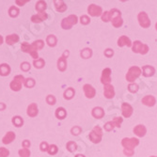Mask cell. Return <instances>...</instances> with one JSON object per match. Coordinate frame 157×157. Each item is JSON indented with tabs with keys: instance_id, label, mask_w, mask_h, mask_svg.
I'll return each instance as SVG.
<instances>
[{
	"instance_id": "obj_1",
	"label": "cell",
	"mask_w": 157,
	"mask_h": 157,
	"mask_svg": "<svg viewBox=\"0 0 157 157\" xmlns=\"http://www.w3.org/2000/svg\"><path fill=\"white\" fill-rule=\"evenodd\" d=\"M109 21L112 22L114 27H121L123 25V20L121 18V12L117 9H112L108 10Z\"/></svg>"
},
{
	"instance_id": "obj_2",
	"label": "cell",
	"mask_w": 157,
	"mask_h": 157,
	"mask_svg": "<svg viewBox=\"0 0 157 157\" xmlns=\"http://www.w3.org/2000/svg\"><path fill=\"white\" fill-rule=\"evenodd\" d=\"M142 74V70L137 67V66H132L131 68H129L128 72L126 74V80L130 83H135V81L140 76V75Z\"/></svg>"
},
{
	"instance_id": "obj_3",
	"label": "cell",
	"mask_w": 157,
	"mask_h": 157,
	"mask_svg": "<svg viewBox=\"0 0 157 157\" xmlns=\"http://www.w3.org/2000/svg\"><path fill=\"white\" fill-rule=\"evenodd\" d=\"M132 51L136 54L146 55L150 51V48L147 44L141 42L140 40H135L132 45Z\"/></svg>"
},
{
	"instance_id": "obj_4",
	"label": "cell",
	"mask_w": 157,
	"mask_h": 157,
	"mask_svg": "<svg viewBox=\"0 0 157 157\" xmlns=\"http://www.w3.org/2000/svg\"><path fill=\"white\" fill-rule=\"evenodd\" d=\"M90 141H92L93 143L95 144H98L101 142L102 140V137H103V130L102 128L100 126H94V128L91 130V132L90 133V136H89Z\"/></svg>"
},
{
	"instance_id": "obj_5",
	"label": "cell",
	"mask_w": 157,
	"mask_h": 157,
	"mask_svg": "<svg viewBox=\"0 0 157 157\" xmlns=\"http://www.w3.org/2000/svg\"><path fill=\"white\" fill-rule=\"evenodd\" d=\"M139 144V140L135 137H125L121 140V145L125 150H134Z\"/></svg>"
},
{
	"instance_id": "obj_6",
	"label": "cell",
	"mask_w": 157,
	"mask_h": 157,
	"mask_svg": "<svg viewBox=\"0 0 157 157\" xmlns=\"http://www.w3.org/2000/svg\"><path fill=\"white\" fill-rule=\"evenodd\" d=\"M78 22V18L76 15H70L68 16L67 18H64L62 20V23H61V26L64 28V29H70L71 27L73 25H76Z\"/></svg>"
},
{
	"instance_id": "obj_7",
	"label": "cell",
	"mask_w": 157,
	"mask_h": 157,
	"mask_svg": "<svg viewBox=\"0 0 157 157\" xmlns=\"http://www.w3.org/2000/svg\"><path fill=\"white\" fill-rule=\"evenodd\" d=\"M137 20L139 23V25L143 28H148L151 25V20L148 16V14L145 11H141L137 15Z\"/></svg>"
},
{
	"instance_id": "obj_8",
	"label": "cell",
	"mask_w": 157,
	"mask_h": 157,
	"mask_svg": "<svg viewBox=\"0 0 157 157\" xmlns=\"http://www.w3.org/2000/svg\"><path fill=\"white\" fill-rule=\"evenodd\" d=\"M88 12L92 17H99V16H102L103 9H102V7H100L98 5L90 4L88 8Z\"/></svg>"
},
{
	"instance_id": "obj_9",
	"label": "cell",
	"mask_w": 157,
	"mask_h": 157,
	"mask_svg": "<svg viewBox=\"0 0 157 157\" xmlns=\"http://www.w3.org/2000/svg\"><path fill=\"white\" fill-rule=\"evenodd\" d=\"M111 74H112V71L110 68H105L103 70L102 72V76H101V82L102 84L105 85H108L111 82Z\"/></svg>"
},
{
	"instance_id": "obj_10",
	"label": "cell",
	"mask_w": 157,
	"mask_h": 157,
	"mask_svg": "<svg viewBox=\"0 0 157 157\" xmlns=\"http://www.w3.org/2000/svg\"><path fill=\"white\" fill-rule=\"evenodd\" d=\"M133 112H134V109L130 104H127V103L121 104V113L124 118H130L133 115Z\"/></svg>"
},
{
	"instance_id": "obj_11",
	"label": "cell",
	"mask_w": 157,
	"mask_h": 157,
	"mask_svg": "<svg viewBox=\"0 0 157 157\" xmlns=\"http://www.w3.org/2000/svg\"><path fill=\"white\" fill-rule=\"evenodd\" d=\"M83 90H84V93H85L86 97L89 98V99H92L96 95V90L92 87L90 84H86V85H84Z\"/></svg>"
},
{
	"instance_id": "obj_12",
	"label": "cell",
	"mask_w": 157,
	"mask_h": 157,
	"mask_svg": "<svg viewBox=\"0 0 157 157\" xmlns=\"http://www.w3.org/2000/svg\"><path fill=\"white\" fill-rule=\"evenodd\" d=\"M21 48H22V50L24 51V52H26V53H30L31 54V56H33V58L36 59H38V54H37V50L34 48V46L33 45H29V44H27L26 42H24V44H22V46H21Z\"/></svg>"
},
{
	"instance_id": "obj_13",
	"label": "cell",
	"mask_w": 157,
	"mask_h": 157,
	"mask_svg": "<svg viewBox=\"0 0 157 157\" xmlns=\"http://www.w3.org/2000/svg\"><path fill=\"white\" fill-rule=\"evenodd\" d=\"M141 103L143 104L144 105H146V106L152 107L156 104V99L152 95H146V96H144L143 98H142Z\"/></svg>"
},
{
	"instance_id": "obj_14",
	"label": "cell",
	"mask_w": 157,
	"mask_h": 157,
	"mask_svg": "<svg viewBox=\"0 0 157 157\" xmlns=\"http://www.w3.org/2000/svg\"><path fill=\"white\" fill-rule=\"evenodd\" d=\"M104 95L106 99H112L115 96V90L111 84L104 86Z\"/></svg>"
},
{
	"instance_id": "obj_15",
	"label": "cell",
	"mask_w": 157,
	"mask_h": 157,
	"mask_svg": "<svg viewBox=\"0 0 157 157\" xmlns=\"http://www.w3.org/2000/svg\"><path fill=\"white\" fill-rule=\"evenodd\" d=\"M132 45H133V42L127 36L122 35L118 39V46L119 47H123V46L132 47Z\"/></svg>"
},
{
	"instance_id": "obj_16",
	"label": "cell",
	"mask_w": 157,
	"mask_h": 157,
	"mask_svg": "<svg viewBox=\"0 0 157 157\" xmlns=\"http://www.w3.org/2000/svg\"><path fill=\"white\" fill-rule=\"evenodd\" d=\"M142 75L145 77H151L155 74V69L153 66L151 65H145L142 67Z\"/></svg>"
},
{
	"instance_id": "obj_17",
	"label": "cell",
	"mask_w": 157,
	"mask_h": 157,
	"mask_svg": "<svg viewBox=\"0 0 157 157\" xmlns=\"http://www.w3.org/2000/svg\"><path fill=\"white\" fill-rule=\"evenodd\" d=\"M23 80H24V78H23L22 76H16L15 78L13 79V81L11 82V84H10L11 89H12L13 90H16V91L20 90V89H21V87H22Z\"/></svg>"
},
{
	"instance_id": "obj_18",
	"label": "cell",
	"mask_w": 157,
	"mask_h": 157,
	"mask_svg": "<svg viewBox=\"0 0 157 157\" xmlns=\"http://www.w3.org/2000/svg\"><path fill=\"white\" fill-rule=\"evenodd\" d=\"M134 133L138 137H142V136H144L146 135L147 129H146V127L143 124H138V125L135 126V128H134Z\"/></svg>"
},
{
	"instance_id": "obj_19",
	"label": "cell",
	"mask_w": 157,
	"mask_h": 157,
	"mask_svg": "<svg viewBox=\"0 0 157 157\" xmlns=\"http://www.w3.org/2000/svg\"><path fill=\"white\" fill-rule=\"evenodd\" d=\"M92 116L95 118V119H103L105 117V110L102 108V107H100V106H97V107H94L92 109Z\"/></svg>"
},
{
	"instance_id": "obj_20",
	"label": "cell",
	"mask_w": 157,
	"mask_h": 157,
	"mask_svg": "<svg viewBox=\"0 0 157 157\" xmlns=\"http://www.w3.org/2000/svg\"><path fill=\"white\" fill-rule=\"evenodd\" d=\"M46 18H47V14L45 13V11H42V12L38 13L37 15H34V16L32 17V21L35 22V23H36V22L39 23V22H41V21L46 20Z\"/></svg>"
},
{
	"instance_id": "obj_21",
	"label": "cell",
	"mask_w": 157,
	"mask_h": 157,
	"mask_svg": "<svg viewBox=\"0 0 157 157\" xmlns=\"http://www.w3.org/2000/svg\"><path fill=\"white\" fill-rule=\"evenodd\" d=\"M27 114L28 116L30 117H35L38 114V107L36 105V104H31L27 108Z\"/></svg>"
},
{
	"instance_id": "obj_22",
	"label": "cell",
	"mask_w": 157,
	"mask_h": 157,
	"mask_svg": "<svg viewBox=\"0 0 157 157\" xmlns=\"http://www.w3.org/2000/svg\"><path fill=\"white\" fill-rule=\"evenodd\" d=\"M15 138V134L13 132H9L3 138V143L4 144H10V142L13 141V139Z\"/></svg>"
},
{
	"instance_id": "obj_23",
	"label": "cell",
	"mask_w": 157,
	"mask_h": 157,
	"mask_svg": "<svg viewBox=\"0 0 157 157\" xmlns=\"http://www.w3.org/2000/svg\"><path fill=\"white\" fill-rule=\"evenodd\" d=\"M58 67H59V70L61 71V72H64L67 68V60L66 59L64 58V56H61V58L59 59L58 61Z\"/></svg>"
},
{
	"instance_id": "obj_24",
	"label": "cell",
	"mask_w": 157,
	"mask_h": 157,
	"mask_svg": "<svg viewBox=\"0 0 157 157\" xmlns=\"http://www.w3.org/2000/svg\"><path fill=\"white\" fill-rule=\"evenodd\" d=\"M55 6L56 10L59 12H64L67 10V6L63 1H55Z\"/></svg>"
},
{
	"instance_id": "obj_25",
	"label": "cell",
	"mask_w": 157,
	"mask_h": 157,
	"mask_svg": "<svg viewBox=\"0 0 157 157\" xmlns=\"http://www.w3.org/2000/svg\"><path fill=\"white\" fill-rule=\"evenodd\" d=\"M81 56L83 59H90L91 58V56H92V50L90 48H85L81 51Z\"/></svg>"
},
{
	"instance_id": "obj_26",
	"label": "cell",
	"mask_w": 157,
	"mask_h": 157,
	"mask_svg": "<svg viewBox=\"0 0 157 157\" xmlns=\"http://www.w3.org/2000/svg\"><path fill=\"white\" fill-rule=\"evenodd\" d=\"M67 115V113H66V110L63 108V107H59L58 109H56V117L58 118V119H64Z\"/></svg>"
},
{
	"instance_id": "obj_27",
	"label": "cell",
	"mask_w": 157,
	"mask_h": 157,
	"mask_svg": "<svg viewBox=\"0 0 157 157\" xmlns=\"http://www.w3.org/2000/svg\"><path fill=\"white\" fill-rule=\"evenodd\" d=\"M18 40H19V37L15 34L9 35L6 39L7 44H15V42H17Z\"/></svg>"
},
{
	"instance_id": "obj_28",
	"label": "cell",
	"mask_w": 157,
	"mask_h": 157,
	"mask_svg": "<svg viewBox=\"0 0 157 157\" xmlns=\"http://www.w3.org/2000/svg\"><path fill=\"white\" fill-rule=\"evenodd\" d=\"M75 90L73 88H69L64 92V98L67 99V100H71V99H72L75 96Z\"/></svg>"
},
{
	"instance_id": "obj_29",
	"label": "cell",
	"mask_w": 157,
	"mask_h": 157,
	"mask_svg": "<svg viewBox=\"0 0 157 157\" xmlns=\"http://www.w3.org/2000/svg\"><path fill=\"white\" fill-rule=\"evenodd\" d=\"M10 67L7 64H2L0 66V75H8L10 74Z\"/></svg>"
},
{
	"instance_id": "obj_30",
	"label": "cell",
	"mask_w": 157,
	"mask_h": 157,
	"mask_svg": "<svg viewBox=\"0 0 157 157\" xmlns=\"http://www.w3.org/2000/svg\"><path fill=\"white\" fill-rule=\"evenodd\" d=\"M128 90H129L131 93H136L138 90V85L136 83H130L128 85Z\"/></svg>"
},
{
	"instance_id": "obj_31",
	"label": "cell",
	"mask_w": 157,
	"mask_h": 157,
	"mask_svg": "<svg viewBox=\"0 0 157 157\" xmlns=\"http://www.w3.org/2000/svg\"><path fill=\"white\" fill-rule=\"evenodd\" d=\"M112 122H113V124H114V126L115 127H121V123H122V121H123V119L121 118V117H115L114 118L112 121H111Z\"/></svg>"
},
{
	"instance_id": "obj_32",
	"label": "cell",
	"mask_w": 157,
	"mask_h": 157,
	"mask_svg": "<svg viewBox=\"0 0 157 157\" xmlns=\"http://www.w3.org/2000/svg\"><path fill=\"white\" fill-rule=\"evenodd\" d=\"M36 9H37L40 12L44 11V10L46 9V3L44 2V1H40V2H38L37 5H36Z\"/></svg>"
},
{
	"instance_id": "obj_33",
	"label": "cell",
	"mask_w": 157,
	"mask_h": 157,
	"mask_svg": "<svg viewBox=\"0 0 157 157\" xmlns=\"http://www.w3.org/2000/svg\"><path fill=\"white\" fill-rule=\"evenodd\" d=\"M46 41H47V44L50 46H55L56 44V37L54 35H50V36H48Z\"/></svg>"
},
{
	"instance_id": "obj_34",
	"label": "cell",
	"mask_w": 157,
	"mask_h": 157,
	"mask_svg": "<svg viewBox=\"0 0 157 157\" xmlns=\"http://www.w3.org/2000/svg\"><path fill=\"white\" fill-rule=\"evenodd\" d=\"M76 148H77V146L74 141H70L67 144V149L69 151H75L76 150Z\"/></svg>"
},
{
	"instance_id": "obj_35",
	"label": "cell",
	"mask_w": 157,
	"mask_h": 157,
	"mask_svg": "<svg viewBox=\"0 0 157 157\" xmlns=\"http://www.w3.org/2000/svg\"><path fill=\"white\" fill-rule=\"evenodd\" d=\"M19 154H20L21 157H29L30 151H29V150H28V149L24 148V149H22L21 151H19Z\"/></svg>"
},
{
	"instance_id": "obj_36",
	"label": "cell",
	"mask_w": 157,
	"mask_h": 157,
	"mask_svg": "<svg viewBox=\"0 0 157 157\" xmlns=\"http://www.w3.org/2000/svg\"><path fill=\"white\" fill-rule=\"evenodd\" d=\"M32 45L34 46V48H35L36 50H39V49H41L42 47H44V42L42 41V40H37V41L34 42V44H33Z\"/></svg>"
},
{
	"instance_id": "obj_37",
	"label": "cell",
	"mask_w": 157,
	"mask_h": 157,
	"mask_svg": "<svg viewBox=\"0 0 157 157\" xmlns=\"http://www.w3.org/2000/svg\"><path fill=\"white\" fill-rule=\"evenodd\" d=\"M80 22H81L82 25H89L90 23V18L88 15H83L80 18Z\"/></svg>"
},
{
	"instance_id": "obj_38",
	"label": "cell",
	"mask_w": 157,
	"mask_h": 157,
	"mask_svg": "<svg viewBox=\"0 0 157 157\" xmlns=\"http://www.w3.org/2000/svg\"><path fill=\"white\" fill-rule=\"evenodd\" d=\"M114 128H115V126H114V124H113L112 121H108V122H106V123L105 124V130L107 131V132L112 131V130L114 129Z\"/></svg>"
},
{
	"instance_id": "obj_39",
	"label": "cell",
	"mask_w": 157,
	"mask_h": 157,
	"mask_svg": "<svg viewBox=\"0 0 157 157\" xmlns=\"http://www.w3.org/2000/svg\"><path fill=\"white\" fill-rule=\"evenodd\" d=\"M48 152L50 153V154H56V152H58V147H56V145H51V146H49V148H48Z\"/></svg>"
},
{
	"instance_id": "obj_40",
	"label": "cell",
	"mask_w": 157,
	"mask_h": 157,
	"mask_svg": "<svg viewBox=\"0 0 157 157\" xmlns=\"http://www.w3.org/2000/svg\"><path fill=\"white\" fill-rule=\"evenodd\" d=\"M13 123L15 124L17 127H20L23 124V120L20 117H16V118H13Z\"/></svg>"
},
{
	"instance_id": "obj_41",
	"label": "cell",
	"mask_w": 157,
	"mask_h": 157,
	"mask_svg": "<svg viewBox=\"0 0 157 157\" xmlns=\"http://www.w3.org/2000/svg\"><path fill=\"white\" fill-rule=\"evenodd\" d=\"M10 151L5 148H0V157H8Z\"/></svg>"
},
{
	"instance_id": "obj_42",
	"label": "cell",
	"mask_w": 157,
	"mask_h": 157,
	"mask_svg": "<svg viewBox=\"0 0 157 157\" xmlns=\"http://www.w3.org/2000/svg\"><path fill=\"white\" fill-rule=\"evenodd\" d=\"M104 54H105V56H106V58H111V56L114 55V51L112 49H110V48H107V49L105 50Z\"/></svg>"
},
{
	"instance_id": "obj_43",
	"label": "cell",
	"mask_w": 157,
	"mask_h": 157,
	"mask_svg": "<svg viewBox=\"0 0 157 157\" xmlns=\"http://www.w3.org/2000/svg\"><path fill=\"white\" fill-rule=\"evenodd\" d=\"M102 21L103 22H110L109 21V16H108V11H105V12H103V14H102Z\"/></svg>"
},
{
	"instance_id": "obj_44",
	"label": "cell",
	"mask_w": 157,
	"mask_h": 157,
	"mask_svg": "<svg viewBox=\"0 0 157 157\" xmlns=\"http://www.w3.org/2000/svg\"><path fill=\"white\" fill-rule=\"evenodd\" d=\"M34 65H35V67L41 68L42 66H44V61L42 59H37V61L34 62Z\"/></svg>"
},
{
	"instance_id": "obj_45",
	"label": "cell",
	"mask_w": 157,
	"mask_h": 157,
	"mask_svg": "<svg viewBox=\"0 0 157 157\" xmlns=\"http://www.w3.org/2000/svg\"><path fill=\"white\" fill-rule=\"evenodd\" d=\"M80 132H81V128L80 127H78V126H75L73 129H72V133H73V135H75V136H77V135H79L80 134Z\"/></svg>"
},
{
	"instance_id": "obj_46",
	"label": "cell",
	"mask_w": 157,
	"mask_h": 157,
	"mask_svg": "<svg viewBox=\"0 0 157 157\" xmlns=\"http://www.w3.org/2000/svg\"><path fill=\"white\" fill-rule=\"evenodd\" d=\"M47 102H48L49 105H55V103H56V98L54 96H52V95H49L47 97Z\"/></svg>"
},
{
	"instance_id": "obj_47",
	"label": "cell",
	"mask_w": 157,
	"mask_h": 157,
	"mask_svg": "<svg viewBox=\"0 0 157 157\" xmlns=\"http://www.w3.org/2000/svg\"><path fill=\"white\" fill-rule=\"evenodd\" d=\"M123 152H124V154L127 155V156H132V155L134 154V150H125V149H124Z\"/></svg>"
},
{
	"instance_id": "obj_48",
	"label": "cell",
	"mask_w": 157,
	"mask_h": 157,
	"mask_svg": "<svg viewBox=\"0 0 157 157\" xmlns=\"http://www.w3.org/2000/svg\"><path fill=\"white\" fill-rule=\"evenodd\" d=\"M48 145H47V143H45V142H44V143H41V145H40V149H41V151H48Z\"/></svg>"
},
{
	"instance_id": "obj_49",
	"label": "cell",
	"mask_w": 157,
	"mask_h": 157,
	"mask_svg": "<svg viewBox=\"0 0 157 157\" xmlns=\"http://www.w3.org/2000/svg\"><path fill=\"white\" fill-rule=\"evenodd\" d=\"M24 146H25V149H27V147H29V146H30V142L28 141V140H25V141H24Z\"/></svg>"
},
{
	"instance_id": "obj_50",
	"label": "cell",
	"mask_w": 157,
	"mask_h": 157,
	"mask_svg": "<svg viewBox=\"0 0 157 157\" xmlns=\"http://www.w3.org/2000/svg\"><path fill=\"white\" fill-rule=\"evenodd\" d=\"M2 42H3V39L1 36H0V44H2Z\"/></svg>"
},
{
	"instance_id": "obj_51",
	"label": "cell",
	"mask_w": 157,
	"mask_h": 157,
	"mask_svg": "<svg viewBox=\"0 0 157 157\" xmlns=\"http://www.w3.org/2000/svg\"><path fill=\"white\" fill-rule=\"evenodd\" d=\"M75 157H85L84 155H81V154H78V155H76Z\"/></svg>"
},
{
	"instance_id": "obj_52",
	"label": "cell",
	"mask_w": 157,
	"mask_h": 157,
	"mask_svg": "<svg viewBox=\"0 0 157 157\" xmlns=\"http://www.w3.org/2000/svg\"><path fill=\"white\" fill-rule=\"evenodd\" d=\"M155 29H156V30H157V23H156V24H155Z\"/></svg>"
},
{
	"instance_id": "obj_53",
	"label": "cell",
	"mask_w": 157,
	"mask_h": 157,
	"mask_svg": "<svg viewBox=\"0 0 157 157\" xmlns=\"http://www.w3.org/2000/svg\"><path fill=\"white\" fill-rule=\"evenodd\" d=\"M150 157H157V156H150Z\"/></svg>"
}]
</instances>
